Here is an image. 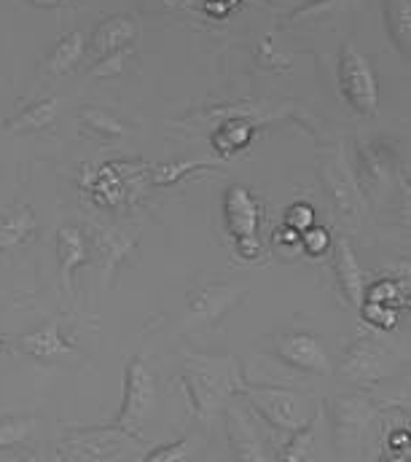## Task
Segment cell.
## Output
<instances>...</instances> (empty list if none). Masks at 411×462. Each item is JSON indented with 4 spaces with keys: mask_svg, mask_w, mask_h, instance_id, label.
<instances>
[{
    "mask_svg": "<svg viewBox=\"0 0 411 462\" xmlns=\"http://www.w3.org/2000/svg\"><path fill=\"white\" fill-rule=\"evenodd\" d=\"M239 382H242V374L234 357L197 355L186 360L183 384L189 390L197 417L205 425H210L223 411L231 395H237Z\"/></svg>",
    "mask_w": 411,
    "mask_h": 462,
    "instance_id": "obj_1",
    "label": "cell"
},
{
    "mask_svg": "<svg viewBox=\"0 0 411 462\" xmlns=\"http://www.w3.org/2000/svg\"><path fill=\"white\" fill-rule=\"evenodd\" d=\"M237 395H242L248 401L250 411L264 425H269L275 433H285V436H291L294 430L307 425L309 420L317 414L314 398H309L307 393H302L296 387H285V384L248 382L242 376Z\"/></svg>",
    "mask_w": 411,
    "mask_h": 462,
    "instance_id": "obj_2",
    "label": "cell"
},
{
    "mask_svg": "<svg viewBox=\"0 0 411 462\" xmlns=\"http://www.w3.org/2000/svg\"><path fill=\"white\" fill-rule=\"evenodd\" d=\"M322 414H328L331 447L339 457H358L369 439L374 436V425L379 420V403L360 393H339L322 403Z\"/></svg>",
    "mask_w": 411,
    "mask_h": 462,
    "instance_id": "obj_3",
    "label": "cell"
},
{
    "mask_svg": "<svg viewBox=\"0 0 411 462\" xmlns=\"http://www.w3.org/2000/svg\"><path fill=\"white\" fill-rule=\"evenodd\" d=\"M409 357L390 346L379 337H358L341 355V363L333 368L336 376L355 390H374L385 382H393L406 371Z\"/></svg>",
    "mask_w": 411,
    "mask_h": 462,
    "instance_id": "obj_4",
    "label": "cell"
},
{
    "mask_svg": "<svg viewBox=\"0 0 411 462\" xmlns=\"http://www.w3.org/2000/svg\"><path fill=\"white\" fill-rule=\"evenodd\" d=\"M317 178L328 194V202L333 208V213L339 216V221H344L347 226L358 229L363 216H366V197L358 186L355 170L344 153V145H333L331 151H322L317 159Z\"/></svg>",
    "mask_w": 411,
    "mask_h": 462,
    "instance_id": "obj_5",
    "label": "cell"
},
{
    "mask_svg": "<svg viewBox=\"0 0 411 462\" xmlns=\"http://www.w3.org/2000/svg\"><path fill=\"white\" fill-rule=\"evenodd\" d=\"M159 403V382L156 374L151 371L145 355H135L126 363L124 371V401H121V411L113 417V428L140 439L145 430V422L151 420L154 409Z\"/></svg>",
    "mask_w": 411,
    "mask_h": 462,
    "instance_id": "obj_6",
    "label": "cell"
},
{
    "mask_svg": "<svg viewBox=\"0 0 411 462\" xmlns=\"http://www.w3.org/2000/svg\"><path fill=\"white\" fill-rule=\"evenodd\" d=\"M220 210H223L226 234L231 236L237 258L256 261L261 255V250H264V242H261V202L256 199V194L242 183H231L223 191Z\"/></svg>",
    "mask_w": 411,
    "mask_h": 462,
    "instance_id": "obj_7",
    "label": "cell"
},
{
    "mask_svg": "<svg viewBox=\"0 0 411 462\" xmlns=\"http://www.w3.org/2000/svg\"><path fill=\"white\" fill-rule=\"evenodd\" d=\"M336 79H339V92L352 114L363 118H374L379 111V84L377 73L369 62V57L352 43H341L339 62H336Z\"/></svg>",
    "mask_w": 411,
    "mask_h": 462,
    "instance_id": "obj_8",
    "label": "cell"
},
{
    "mask_svg": "<svg viewBox=\"0 0 411 462\" xmlns=\"http://www.w3.org/2000/svg\"><path fill=\"white\" fill-rule=\"evenodd\" d=\"M135 436L113 428V425H100V428H76L62 436L57 444V460H76V462H103L126 457V452H137Z\"/></svg>",
    "mask_w": 411,
    "mask_h": 462,
    "instance_id": "obj_9",
    "label": "cell"
},
{
    "mask_svg": "<svg viewBox=\"0 0 411 462\" xmlns=\"http://www.w3.org/2000/svg\"><path fill=\"white\" fill-rule=\"evenodd\" d=\"M269 352L280 360V365H285L291 371L309 374V376H331L333 374L328 346L309 328L275 331L269 337Z\"/></svg>",
    "mask_w": 411,
    "mask_h": 462,
    "instance_id": "obj_10",
    "label": "cell"
},
{
    "mask_svg": "<svg viewBox=\"0 0 411 462\" xmlns=\"http://www.w3.org/2000/svg\"><path fill=\"white\" fill-rule=\"evenodd\" d=\"M248 285L239 282H202L189 291V315L181 331H194V328H212L218 326L234 307L242 304L248 296Z\"/></svg>",
    "mask_w": 411,
    "mask_h": 462,
    "instance_id": "obj_11",
    "label": "cell"
},
{
    "mask_svg": "<svg viewBox=\"0 0 411 462\" xmlns=\"http://www.w3.org/2000/svg\"><path fill=\"white\" fill-rule=\"evenodd\" d=\"M87 236H89V258H98L103 269L105 285H113L118 266L135 253L140 242V229L132 226H105L100 221H87Z\"/></svg>",
    "mask_w": 411,
    "mask_h": 462,
    "instance_id": "obj_12",
    "label": "cell"
},
{
    "mask_svg": "<svg viewBox=\"0 0 411 462\" xmlns=\"http://www.w3.org/2000/svg\"><path fill=\"white\" fill-rule=\"evenodd\" d=\"M223 422H226V441H229V452L234 460L242 462H266L275 460L269 452V444L264 441L256 420L250 417V411H245L237 403H226L223 406Z\"/></svg>",
    "mask_w": 411,
    "mask_h": 462,
    "instance_id": "obj_13",
    "label": "cell"
},
{
    "mask_svg": "<svg viewBox=\"0 0 411 462\" xmlns=\"http://www.w3.org/2000/svg\"><path fill=\"white\" fill-rule=\"evenodd\" d=\"M16 346L24 355H30L33 360L43 363V365H73V363H84L81 352L62 337V318H54V320L43 323L41 328H35L33 334L19 337Z\"/></svg>",
    "mask_w": 411,
    "mask_h": 462,
    "instance_id": "obj_14",
    "label": "cell"
},
{
    "mask_svg": "<svg viewBox=\"0 0 411 462\" xmlns=\"http://www.w3.org/2000/svg\"><path fill=\"white\" fill-rule=\"evenodd\" d=\"M331 247H333V277H336L339 296L344 299L347 307L358 310L366 293V274L358 263V255L347 236H336Z\"/></svg>",
    "mask_w": 411,
    "mask_h": 462,
    "instance_id": "obj_15",
    "label": "cell"
},
{
    "mask_svg": "<svg viewBox=\"0 0 411 462\" xmlns=\"http://www.w3.org/2000/svg\"><path fill=\"white\" fill-rule=\"evenodd\" d=\"M352 170L358 172L355 178H358L363 197L382 199L396 186L393 159H388L379 145H360L358 148V167H352Z\"/></svg>",
    "mask_w": 411,
    "mask_h": 462,
    "instance_id": "obj_16",
    "label": "cell"
},
{
    "mask_svg": "<svg viewBox=\"0 0 411 462\" xmlns=\"http://www.w3.org/2000/svg\"><path fill=\"white\" fill-rule=\"evenodd\" d=\"M89 258V236L84 226L65 224L57 229V263H60V280L62 288L70 293L73 291V277L81 266H87Z\"/></svg>",
    "mask_w": 411,
    "mask_h": 462,
    "instance_id": "obj_17",
    "label": "cell"
},
{
    "mask_svg": "<svg viewBox=\"0 0 411 462\" xmlns=\"http://www.w3.org/2000/svg\"><path fill=\"white\" fill-rule=\"evenodd\" d=\"M140 35V27L135 19L129 16H107L100 22V27L95 30L92 41L87 43V57L95 62H100L103 57L113 54V51H121V49H129Z\"/></svg>",
    "mask_w": 411,
    "mask_h": 462,
    "instance_id": "obj_18",
    "label": "cell"
},
{
    "mask_svg": "<svg viewBox=\"0 0 411 462\" xmlns=\"http://www.w3.org/2000/svg\"><path fill=\"white\" fill-rule=\"evenodd\" d=\"M38 234V218L30 205H8L0 210V253L30 245Z\"/></svg>",
    "mask_w": 411,
    "mask_h": 462,
    "instance_id": "obj_19",
    "label": "cell"
},
{
    "mask_svg": "<svg viewBox=\"0 0 411 462\" xmlns=\"http://www.w3.org/2000/svg\"><path fill=\"white\" fill-rule=\"evenodd\" d=\"M62 108V97H46V100H35L24 108H19V114L11 116L8 121H0V129L8 134H30V132H43L49 129Z\"/></svg>",
    "mask_w": 411,
    "mask_h": 462,
    "instance_id": "obj_20",
    "label": "cell"
},
{
    "mask_svg": "<svg viewBox=\"0 0 411 462\" xmlns=\"http://www.w3.org/2000/svg\"><path fill=\"white\" fill-rule=\"evenodd\" d=\"M84 60H87V38H84L81 30H70V32H65V35L57 41L54 51L46 57L43 73H49V76H68V73H73Z\"/></svg>",
    "mask_w": 411,
    "mask_h": 462,
    "instance_id": "obj_21",
    "label": "cell"
},
{
    "mask_svg": "<svg viewBox=\"0 0 411 462\" xmlns=\"http://www.w3.org/2000/svg\"><path fill=\"white\" fill-rule=\"evenodd\" d=\"M320 417H322V409H317V414L309 420L307 425H302L299 430H294L288 436V444L280 447V452L275 455V460L283 462H307L317 460L320 455V441H317V425H320Z\"/></svg>",
    "mask_w": 411,
    "mask_h": 462,
    "instance_id": "obj_22",
    "label": "cell"
},
{
    "mask_svg": "<svg viewBox=\"0 0 411 462\" xmlns=\"http://www.w3.org/2000/svg\"><path fill=\"white\" fill-rule=\"evenodd\" d=\"M385 24L393 46L409 60L411 51V0H385Z\"/></svg>",
    "mask_w": 411,
    "mask_h": 462,
    "instance_id": "obj_23",
    "label": "cell"
},
{
    "mask_svg": "<svg viewBox=\"0 0 411 462\" xmlns=\"http://www.w3.org/2000/svg\"><path fill=\"white\" fill-rule=\"evenodd\" d=\"M253 132H256V124H250V121H245V114H231L229 121H223L218 129H215V134H212V145L223 153H237V151H242L248 143H250V137H253Z\"/></svg>",
    "mask_w": 411,
    "mask_h": 462,
    "instance_id": "obj_24",
    "label": "cell"
},
{
    "mask_svg": "<svg viewBox=\"0 0 411 462\" xmlns=\"http://www.w3.org/2000/svg\"><path fill=\"white\" fill-rule=\"evenodd\" d=\"M79 124H81V129H87L89 134H95L100 140H121L129 134L126 124H121L116 116L107 114L103 108H81Z\"/></svg>",
    "mask_w": 411,
    "mask_h": 462,
    "instance_id": "obj_25",
    "label": "cell"
},
{
    "mask_svg": "<svg viewBox=\"0 0 411 462\" xmlns=\"http://www.w3.org/2000/svg\"><path fill=\"white\" fill-rule=\"evenodd\" d=\"M38 420L30 417V414H11V417H3L0 420V452L3 449H16L22 447L33 430H35Z\"/></svg>",
    "mask_w": 411,
    "mask_h": 462,
    "instance_id": "obj_26",
    "label": "cell"
},
{
    "mask_svg": "<svg viewBox=\"0 0 411 462\" xmlns=\"http://www.w3.org/2000/svg\"><path fill=\"white\" fill-rule=\"evenodd\" d=\"M363 299L377 301V304H385V307H393V310H401V307L409 304V285L406 282H398V280H379L371 288L366 285Z\"/></svg>",
    "mask_w": 411,
    "mask_h": 462,
    "instance_id": "obj_27",
    "label": "cell"
},
{
    "mask_svg": "<svg viewBox=\"0 0 411 462\" xmlns=\"http://www.w3.org/2000/svg\"><path fill=\"white\" fill-rule=\"evenodd\" d=\"M202 449V441H194V436H186L175 444L159 447L154 452H148L143 460L145 462H181V460H194L197 452Z\"/></svg>",
    "mask_w": 411,
    "mask_h": 462,
    "instance_id": "obj_28",
    "label": "cell"
},
{
    "mask_svg": "<svg viewBox=\"0 0 411 462\" xmlns=\"http://www.w3.org/2000/svg\"><path fill=\"white\" fill-rule=\"evenodd\" d=\"M358 312H360L363 323H369V326H374L379 331H393L398 326V310H393V307H385V304L363 299Z\"/></svg>",
    "mask_w": 411,
    "mask_h": 462,
    "instance_id": "obj_29",
    "label": "cell"
},
{
    "mask_svg": "<svg viewBox=\"0 0 411 462\" xmlns=\"http://www.w3.org/2000/svg\"><path fill=\"white\" fill-rule=\"evenodd\" d=\"M205 167H212L210 162H181V164H164V167H156L154 170V183L156 186H173L178 183L181 178H186L189 172L194 170H205Z\"/></svg>",
    "mask_w": 411,
    "mask_h": 462,
    "instance_id": "obj_30",
    "label": "cell"
},
{
    "mask_svg": "<svg viewBox=\"0 0 411 462\" xmlns=\"http://www.w3.org/2000/svg\"><path fill=\"white\" fill-rule=\"evenodd\" d=\"M385 452H393L388 455L385 460H396V462H406L411 455V433L409 428H393L388 430V439H385Z\"/></svg>",
    "mask_w": 411,
    "mask_h": 462,
    "instance_id": "obj_31",
    "label": "cell"
},
{
    "mask_svg": "<svg viewBox=\"0 0 411 462\" xmlns=\"http://www.w3.org/2000/svg\"><path fill=\"white\" fill-rule=\"evenodd\" d=\"M331 231L325 229V226H309L307 231H302V250L307 253V255H325V253H331Z\"/></svg>",
    "mask_w": 411,
    "mask_h": 462,
    "instance_id": "obj_32",
    "label": "cell"
},
{
    "mask_svg": "<svg viewBox=\"0 0 411 462\" xmlns=\"http://www.w3.org/2000/svg\"><path fill=\"white\" fill-rule=\"evenodd\" d=\"M312 224H314V210H312V205H307V202H296V205L288 208V213H285V226H291V229L296 231H307Z\"/></svg>",
    "mask_w": 411,
    "mask_h": 462,
    "instance_id": "obj_33",
    "label": "cell"
},
{
    "mask_svg": "<svg viewBox=\"0 0 411 462\" xmlns=\"http://www.w3.org/2000/svg\"><path fill=\"white\" fill-rule=\"evenodd\" d=\"M275 247H288V250H302V231L291 229V226H280L272 236Z\"/></svg>",
    "mask_w": 411,
    "mask_h": 462,
    "instance_id": "obj_34",
    "label": "cell"
},
{
    "mask_svg": "<svg viewBox=\"0 0 411 462\" xmlns=\"http://www.w3.org/2000/svg\"><path fill=\"white\" fill-rule=\"evenodd\" d=\"M27 3H33L38 8H68V5H76L81 0H27Z\"/></svg>",
    "mask_w": 411,
    "mask_h": 462,
    "instance_id": "obj_35",
    "label": "cell"
},
{
    "mask_svg": "<svg viewBox=\"0 0 411 462\" xmlns=\"http://www.w3.org/2000/svg\"><path fill=\"white\" fill-rule=\"evenodd\" d=\"M0 346H3V342H0Z\"/></svg>",
    "mask_w": 411,
    "mask_h": 462,
    "instance_id": "obj_36",
    "label": "cell"
}]
</instances>
